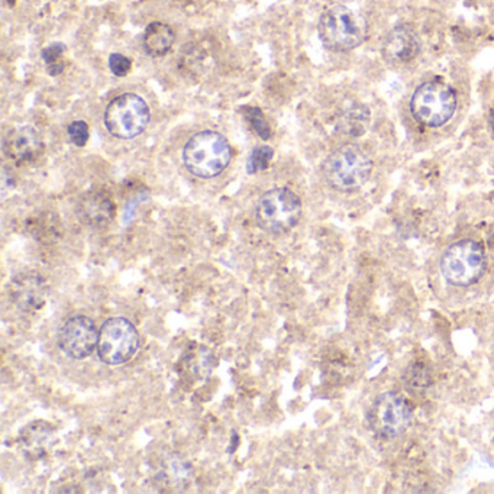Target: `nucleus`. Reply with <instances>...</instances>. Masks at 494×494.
Instances as JSON below:
<instances>
[{
  "instance_id": "3",
  "label": "nucleus",
  "mask_w": 494,
  "mask_h": 494,
  "mask_svg": "<svg viewBox=\"0 0 494 494\" xmlns=\"http://www.w3.org/2000/svg\"><path fill=\"white\" fill-rule=\"evenodd\" d=\"M487 269L482 244L475 239H460L444 251L441 258L442 277L455 287H470L480 282Z\"/></svg>"
},
{
  "instance_id": "6",
  "label": "nucleus",
  "mask_w": 494,
  "mask_h": 494,
  "mask_svg": "<svg viewBox=\"0 0 494 494\" xmlns=\"http://www.w3.org/2000/svg\"><path fill=\"white\" fill-rule=\"evenodd\" d=\"M301 217V201L293 190L274 187L258 199L255 219L265 232L283 235L298 225Z\"/></svg>"
},
{
  "instance_id": "7",
  "label": "nucleus",
  "mask_w": 494,
  "mask_h": 494,
  "mask_svg": "<svg viewBox=\"0 0 494 494\" xmlns=\"http://www.w3.org/2000/svg\"><path fill=\"white\" fill-rule=\"evenodd\" d=\"M367 422L378 438L396 439L407 434L414 422V407L403 394L384 391L371 405Z\"/></svg>"
},
{
  "instance_id": "12",
  "label": "nucleus",
  "mask_w": 494,
  "mask_h": 494,
  "mask_svg": "<svg viewBox=\"0 0 494 494\" xmlns=\"http://www.w3.org/2000/svg\"><path fill=\"white\" fill-rule=\"evenodd\" d=\"M4 154L18 165L28 164L44 151V141L34 126H17L4 135Z\"/></svg>"
},
{
  "instance_id": "17",
  "label": "nucleus",
  "mask_w": 494,
  "mask_h": 494,
  "mask_svg": "<svg viewBox=\"0 0 494 494\" xmlns=\"http://www.w3.org/2000/svg\"><path fill=\"white\" fill-rule=\"evenodd\" d=\"M370 124V109L364 105H353L339 115L337 129L346 137L357 138L369 131Z\"/></svg>"
},
{
  "instance_id": "19",
  "label": "nucleus",
  "mask_w": 494,
  "mask_h": 494,
  "mask_svg": "<svg viewBox=\"0 0 494 494\" xmlns=\"http://www.w3.org/2000/svg\"><path fill=\"white\" fill-rule=\"evenodd\" d=\"M273 157L274 151L271 147H269V145H260L249 156L248 163H247V171H248V174L264 171L269 167Z\"/></svg>"
},
{
  "instance_id": "1",
  "label": "nucleus",
  "mask_w": 494,
  "mask_h": 494,
  "mask_svg": "<svg viewBox=\"0 0 494 494\" xmlns=\"http://www.w3.org/2000/svg\"><path fill=\"white\" fill-rule=\"evenodd\" d=\"M232 161V147L222 133L205 129L194 133L183 148V164L194 177L209 180L224 173Z\"/></svg>"
},
{
  "instance_id": "15",
  "label": "nucleus",
  "mask_w": 494,
  "mask_h": 494,
  "mask_svg": "<svg viewBox=\"0 0 494 494\" xmlns=\"http://www.w3.org/2000/svg\"><path fill=\"white\" fill-rule=\"evenodd\" d=\"M54 439L56 435L53 428L42 421L29 423L20 432V446L29 460H40L41 457H44L53 446Z\"/></svg>"
},
{
  "instance_id": "4",
  "label": "nucleus",
  "mask_w": 494,
  "mask_h": 494,
  "mask_svg": "<svg viewBox=\"0 0 494 494\" xmlns=\"http://www.w3.org/2000/svg\"><path fill=\"white\" fill-rule=\"evenodd\" d=\"M318 34L325 49L342 53L357 49L364 42L367 27L350 8L337 4L322 13Z\"/></svg>"
},
{
  "instance_id": "9",
  "label": "nucleus",
  "mask_w": 494,
  "mask_h": 494,
  "mask_svg": "<svg viewBox=\"0 0 494 494\" xmlns=\"http://www.w3.org/2000/svg\"><path fill=\"white\" fill-rule=\"evenodd\" d=\"M140 350V334L133 322L110 318L99 331L97 355L108 366H122Z\"/></svg>"
},
{
  "instance_id": "8",
  "label": "nucleus",
  "mask_w": 494,
  "mask_h": 494,
  "mask_svg": "<svg viewBox=\"0 0 494 494\" xmlns=\"http://www.w3.org/2000/svg\"><path fill=\"white\" fill-rule=\"evenodd\" d=\"M149 113L147 102L135 93H124L115 97L105 110L106 129L119 140H133L141 135L148 126Z\"/></svg>"
},
{
  "instance_id": "5",
  "label": "nucleus",
  "mask_w": 494,
  "mask_h": 494,
  "mask_svg": "<svg viewBox=\"0 0 494 494\" xmlns=\"http://www.w3.org/2000/svg\"><path fill=\"white\" fill-rule=\"evenodd\" d=\"M457 93L446 81L430 80L419 86L410 99V112L419 124L439 128L457 110Z\"/></svg>"
},
{
  "instance_id": "22",
  "label": "nucleus",
  "mask_w": 494,
  "mask_h": 494,
  "mask_svg": "<svg viewBox=\"0 0 494 494\" xmlns=\"http://www.w3.org/2000/svg\"><path fill=\"white\" fill-rule=\"evenodd\" d=\"M133 63L129 60L128 57L122 56V54L113 53L109 57V69L118 77H125L131 72Z\"/></svg>"
},
{
  "instance_id": "11",
  "label": "nucleus",
  "mask_w": 494,
  "mask_h": 494,
  "mask_svg": "<svg viewBox=\"0 0 494 494\" xmlns=\"http://www.w3.org/2000/svg\"><path fill=\"white\" fill-rule=\"evenodd\" d=\"M9 293L18 309L27 314H35L44 308L49 296V285L40 273L25 271L12 278Z\"/></svg>"
},
{
  "instance_id": "13",
  "label": "nucleus",
  "mask_w": 494,
  "mask_h": 494,
  "mask_svg": "<svg viewBox=\"0 0 494 494\" xmlns=\"http://www.w3.org/2000/svg\"><path fill=\"white\" fill-rule=\"evenodd\" d=\"M422 49L418 34L410 25H398L387 34L382 54L390 65H407L414 61Z\"/></svg>"
},
{
  "instance_id": "16",
  "label": "nucleus",
  "mask_w": 494,
  "mask_h": 494,
  "mask_svg": "<svg viewBox=\"0 0 494 494\" xmlns=\"http://www.w3.org/2000/svg\"><path fill=\"white\" fill-rule=\"evenodd\" d=\"M174 31L163 22H153L147 27L142 35V49L151 57H164L173 49Z\"/></svg>"
},
{
  "instance_id": "20",
  "label": "nucleus",
  "mask_w": 494,
  "mask_h": 494,
  "mask_svg": "<svg viewBox=\"0 0 494 494\" xmlns=\"http://www.w3.org/2000/svg\"><path fill=\"white\" fill-rule=\"evenodd\" d=\"M244 115H246L249 124L253 126L254 131L258 133V137L264 140V141L271 138V128H270L269 122L265 119L262 109L254 108V106H246V109H244Z\"/></svg>"
},
{
  "instance_id": "21",
  "label": "nucleus",
  "mask_w": 494,
  "mask_h": 494,
  "mask_svg": "<svg viewBox=\"0 0 494 494\" xmlns=\"http://www.w3.org/2000/svg\"><path fill=\"white\" fill-rule=\"evenodd\" d=\"M70 141L77 147H85L86 142L88 141V126L85 121H74L69 125Z\"/></svg>"
},
{
  "instance_id": "10",
  "label": "nucleus",
  "mask_w": 494,
  "mask_h": 494,
  "mask_svg": "<svg viewBox=\"0 0 494 494\" xmlns=\"http://www.w3.org/2000/svg\"><path fill=\"white\" fill-rule=\"evenodd\" d=\"M57 342L65 357L85 360L97 350L99 331L92 319L85 315H76L63 323Z\"/></svg>"
},
{
  "instance_id": "23",
  "label": "nucleus",
  "mask_w": 494,
  "mask_h": 494,
  "mask_svg": "<svg viewBox=\"0 0 494 494\" xmlns=\"http://www.w3.org/2000/svg\"><path fill=\"white\" fill-rule=\"evenodd\" d=\"M407 376H410L409 380H407V384H412L414 387H423L425 384H429V374L423 371L421 366H414V369L407 373Z\"/></svg>"
},
{
  "instance_id": "14",
  "label": "nucleus",
  "mask_w": 494,
  "mask_h": 494,
  "mask_svg": "<svg viewBox=\"0 0 494 494\" xmlns=\"http://www.w3.org/2000/svg\"><path fill=\"white\" fill-rule=\"evenodd\" d=\"M117 208L113 201L102 194H87L77 205V217L90 228H105L113 221Z\"/></svg>"
},
{
  "instance_id": "24",
  "label": "nucleus",
  "mask_w": 494,
  "mask_h": 494,
  "mask_svg": "<svg viewBox=\"0 0 494 494\" xmlns=\"http://www.w3.org/2000/svg\"><path fill=\"white\" fill-rule=\"evenodd\" d=\"M490 125H491V129H493V133H494V109L493 110H491L490 113Z\"/></svg>"
},
{
  "instance_id": "2",
  "label": "nucleus",
  "mask_w": 494,
  "mask_h": 494,
  "mask_svg": "<svg viewBox=\"0 0 494 494\" xmlns=\"http://www.w3.org/2000/svg\"><path fill=\"white\" fill-rule=\"evenodd\" d=\"M373 173V160L358 145H342L334 149L322 164V174L332 189L353 194L366 185Z\"/></svg>"
},
{
  "instance_id": "25",
  "label": "nucleus",
  "mask_w": 494,
  "mask_h": 494,
  "mask_svg": "<svg viewBox=\"0 0 494 494\" xmlns=\"http://www.w3.org/2000/svg\"><path fill=\"white\" fill-rule=\"evenodd\" d=\"M4 4H8V6H11V8H12L13 4H15V2H17V0H4Z\"/></svg>"
},
{
  "instance_id": "18",
  "label": "nucleus",
  "mask_w": 494,
  "mask_h": 494,
  "mask_svg": "<svg viewBox=\"0 0 494 494\" xmlns=\"http://www.w3.org/2000/svg\"><path fill=\"white\" fill-rule=\"evenodd\" d=\"M65 51V45L61 42H56L42 49V58H44L49 76H58L65 70V63H63Z\"/></svg>"
}]
</instances>
